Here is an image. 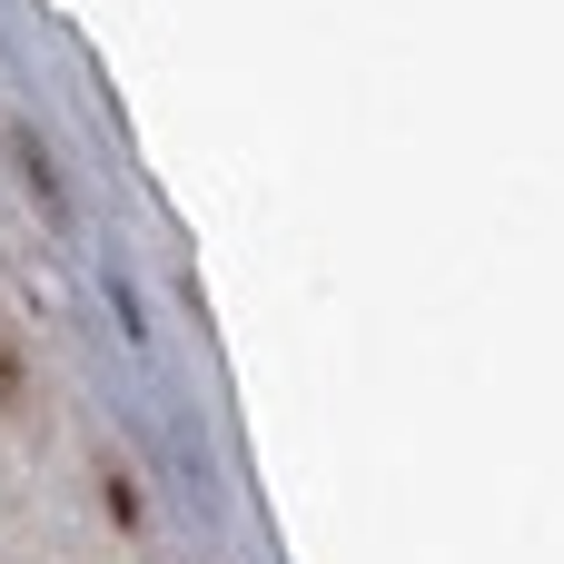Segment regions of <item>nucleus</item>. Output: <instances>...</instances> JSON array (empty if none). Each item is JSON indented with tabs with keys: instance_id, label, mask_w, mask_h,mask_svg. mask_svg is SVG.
<instances>
[{
	"instance_id": "f03ea898",
	"label": "nucleus",
	"mask_w": 564,
	"mask_h": 564,
	"mask_svg": "<svg viewBox=\"0 0 564 564\" xmlns=\"http://www.w3.org/2000/svg\"><path fill=\"white\" fill-rule=\"evenodd\" d=\"M20 406H30V367H20V337L0 317V416H20Z\"/></svg>"
},
{
	"instance_id": "7ed1b4c3",
	"label": "nucleus",
	"mask_w": 564,
	"mask_h": 564,
	"mask_svg": "<svg viewBox=\"0 0 564 564\" xmlns=\"http://www.w3.org/2000/svg\"><path fill=\"white\" fill-rule=\"evenodd\" d=\"M99 496H109V516H119V525H139V486H129V476H99Z\"/></svg>"
},
{
	"instance_id": "f257e3e1",
	"label": "nucleus",
	"mask_w": 564,
	"mask_h": 564,
	"mask_svg": "<svg viewBox=\"0 0 564 564\" xmlns=\"http://www.w3.org/2000/svg\"><path fill=\"white\" fill-rule=\"evenodd\" d=\"M10 169L30 178V198H40V218L59 228V218H69V198H59V169H50V149H40L30 129H10Z\"/></svg>"
}]
</instances>
